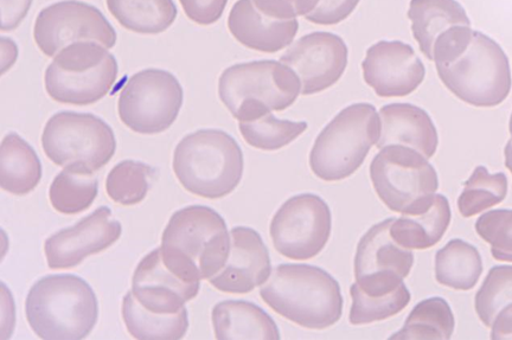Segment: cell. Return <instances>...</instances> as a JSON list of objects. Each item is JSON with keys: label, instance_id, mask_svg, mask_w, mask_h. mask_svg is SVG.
<instances>
[{"label": "cell", "instance_id": "cell-1", "mask_svg": "<svg viewBox=\"0 0 512 340\" xmlns=\"http://www.w3.org/2000/svg\"><path fill=\"white\" fill-rule=\"evenodd\" d=\"M230 249L224 218L206 205H190L171 216L162 235L163 260L179 277L209 280L221 271Z\"/></svg>", "mask_w": 512, "mask_h": 340}, {"label": "cell", "instance_id": "cell-2", "mask_svg": "<svg viewBox=\"0 0 512 340\" xmlns=\"http://www.w3.org/2000/svg\"><path fill=\"white\" fill-rule=\"evenodd\" d=\"M260 297L290 322L310 330H325L341 320V286L324 269L283 263L262 285Z\"/></svg>", "mask_w": 512, "mask_h": 340}, {"label": "cell", "instance_id": "cell-3", "mask_svg": "<svg viewBox=\"0 0 512 340\" xmlns=\"http://www.w3.org/2000/svg\"><path fill=\"white\" fill-rule=\"evenodd\" d=\"M28 323L46 340L85 339L99 318L95 292L74 274H54L38 280L25 300Z\"/></svg>", "mask_w": 512, "mask_h": 340}, {"label": "cell", "instance_id": "cell-4", "mask_svg": "<svg viewBox=\"0 0 512 340\" xmlns=\"http://www.w3.org/2000/svg\"><path fill=\"white\" fill-rule=\"evenodd\" d=\"M172 166L185 190L207 200H220L238 188L245 163L238 141L227 132L208 128L181 140Z\"/></svg>", "mask_w": 512, "mask_h": 340}, {"label": "cell", "instance_id": "cell-5", "mask_svg": "<svg viewBox=\"0 0 512 340\" xmlns=\"http://www.w3.org/2000/svg\"><path fill=\"white\" fill-rule=\"evenodd\" d=\"M302 93L296 73L284 63L264 60L235 64L221 75L219 95L236 120L285 111Z\"/></svg>", "mask_w": 512, "mask_h": 340}, {"label": "cell", "instance_id": "cell-6", "mask_svg": "<svg viewBox=\"0 0 512 340\" xmlns=\"http://www.w3.org/2000/svg\"><path fill=\"white\" fill-rule=\"evenodd\" d=\"M435 67L448 91L467 105L496 107L510 94L512 79L508 56L483 32L473 31L462 53Z\"/></svg>", "mask_w": 512, "mask_h": 340}, {"label": "cell", "instance_id": "cell-7", "mask_svg": "<svg viewBox=\"0 0 512 340\" xmlns=\"http://www.w3.org/2000/svg\"><path fill=\"white\" fill-rule=\"evenodd\" d=\"M381 133L380 114L370 104L339 112L319 133L310 153V168L325 182L347 179L361 168Z\"/></svg>", "mask_w": 512, "mask_h": 340}, {"label": "cell", "instance_id": "cell-8", "mask_svg": "<svg viewBox=\"0 0 512 340\" xmlns=\"http://www.w3.org/2000/svg\"><path fill=\"white\" fill-rule=\"evenodd\" d=\"M118 75V61L106 47L78 42L54 57L44 75V85L50 98L60 104L88 106L110 94Z\"/></svg>", "mask_w": 512, "mask_h": 340}, {"label": "cell", "instance_id": "cell-9", "mask_svg": "<svg viewBox=\"0 0 512 340\" xmlns=\"http://www.w3.org/2000/svg\"><path fill=\"white\" fill-rule=\"evenodd\" d=\"M42 146L55 165L95 173L110 163L117 140L112 127L96 115L66 111L48 120Z\"/></svg>", "mask_w": 512, "mask_h": 340}, {"label": "cell", "instance_id": "cell-10", "mask_svg": "<svg viewBox=\"0 0 512 340\" xmlns=\"http://www.w3.org/2000/svg\"><path fill=\"white\" fill-rule=\"evenodd\" d=\"M370 178L380 200L400 214L424 208L439 189L438 173L428 159L408 147H383L370 164Z\"/></svg>", "mask_w": 512, "mask_h": 340}, {"label": "cell", "instance_id": "cell-11", "mask_svg": "<svg viewBox=\"0 0 512 340\" xmlns=\"http://www.w3.org/2000/svg\"><path fill=\"white\" fill-rule=\"evenodd\" d=\"M183 99V88L174 74L146 69L127 80L119 96V117L133 132L163 133L177 120Z\"/></svg>", "mask_w": 512, "mask_h": 340}, {"label": "cell", "instance_id": "cell-12", "mask_svg": "<svg viewBox=\"0 0 512 340\" xmlns=\"http://www.w3.org/2000/svg\"><path fill=\"white\" fill-rule=\"evenodd\" d=\"M332 230L331 210L322 197L293 196L275 213L270 233L274 248L287 259L315 258L328 245Z\"/></svg>", "mask_w": 512, "mask_h": 340}, {"label": "cell", "instance_id": "cell-13", "mask_svg": "<svg viewBox=\"0 0 512 340\" xmlns=\"http://www.w3.org/2000/svg\"><path fill=\"white\" fill-rule=\"evenodd\" d=\"M394 218L375 224L358 242L355 256V284L351 288L369 295L390 294L405 287L414 265L411 249L393 239Z\"/></svg>", "mask_w": 512, "mask_h": 340}, {"label": "cell", "instance_id": "cell-14", "mask_svg": "<svg viewBox=\"0 0 512 340\" xmlns=\"http://www.w3.org/2000/svg\"><path fill=\"white\" fill-rule=\"evenodd\" d=\"M34 37L37 47L48 57L78 42H96L107 49L117 43V32L104 14L78 0H64L43 9L35 22Z\"/></svg>", "mask_w": 512, "mask_h": 340}, {"label": "cell", "instance_id": "cell-15", "mask_svg": "<svg viewBox=\"0 0 512 340\" xmlns=\"http://www.w3.org/2000/svg\"><path fill=\"white\" fill-rule=\"evenodd\" d=\"M408 18L421 53L435 64L454 59L472 37L470 18L457 0H412Z\"/></svg>", "mask_w": 512, "mask_h": 340}, {"label": "cell", "instance_id": "cell-16", "mask_svg": "<svg viewBox=\"0 0 512 340\" xmlns=\"http://www.w3.org/2000/svg\"><path fill=\"white\" fill-rule=\"evenodd\" d=\"M349 50L341 36L331 32L305 35L281 56L302 83V94L313 95L336 85L348 66Z\"/></svg>", "mask_w": 512, "mask_h": 340}, {"label": "cell", "instance_id": "cell-17", "mask_svg": "<svg viewBox=\"0 0 512 340\" xmlns=\"http://www.w3.org/2000/svg\"><path fill=\"white\" fill-rule=\"evenodd\" d=\"M123 233L121 223L108 207H100L75 226L48 237L44 253L50 269L78 267L88 256L110 248Z\"/></svg>", "mask_w": 512, "mask_h": 340}, {"label": "cell", "instance_id": "cell-18", "mask_svg": "<svg viewBox=\"0 0 512 340\" xmlns=\"http://www.w3.org/2000/svg\"><path fill=\"white\" fill-rule=\"evenodd\" d=\"M363 79L381 98L412 94L425 80L426 68L415 50L400 41L371 46L362 62Z\"/></svg>", "mask_w": 512, "mask_h": 340}, {"label": "cell", "instance_id": "cell-19", "mask_svg": "<svg viewBox=\"0 0 512 340\" xmlns=\"http://www.w3.org/2000/svg\"><path fill=\"white\" fill-rule=\"evenodd\" d=\"M270 252L256 230L236 227L230 232V249L221 271L209 279L216 290L247 294L271 277Z\"/></svg>", "mask_w": 512, "mask_h": 340}, {"label": "cell", "instance_id": "cell-20", "mask_svg": "<svg viewBox=\"0 0 512 340\" xmlns=\"http://www.w3.org/2000/svg\"><path fill=\"white\" fill-rule=\"evenodd\" d=\"M201 282H192L171 271L160 247L138 263L132 279V293L147 311L158 314L181 312L197 297Z\"/></svg>", "mask_w": 512, "mask_h": 340}, {"label": "cell", "instance_id": "cell-21", "mask_svg": "<svg viewBox=\"0 0 512 340\" xmlns=\"http://www.w3.org/2000/svg\"><path fill=\"white\" fill-rule=\"evenodd\" d=\"M228 28L242 46L274 54L290 46L299 23L297 19L281 21L267 16L256 8L253 0H238L230 11Z\"/></svg>", "mask_w": 512, "mask_h": 340}, {"label": "cell", "instance_id": "cell-22", "mask_svg": "<svg viewBox=\"0 0 512 340\" xmlns=\"http://www.w3.org/2000/svg\"><path fill=\"white\" fill-rule=\"evenodd\" d=\"M380 119L377 149L392 145L408 147L428 160L437 152V127L425 109L411 104H390L381 108Z\"/></svg>", "mask_w": 512, "mask_h": 340}, {"label": "cell", "instance_id": "cell-23", "mask_svg": "<svg viewBox=\"0 0 512 340\" xmlns=\"http://www.w3.org/2000/svg\"><path fill=\"white\" fill-rule=\"evenodd\" d=\"M211 320L219 340H279L274 319L265 310L246 300H226L216 304Z\"/></svg>", "mask_w": 512, "mask_h": 340}, {"label": "cell", "instance_id": "cell-24", "mask_svg": "<svg viewBox=\"0 0 512 340\" xmlns=\"http://www.w3.org/2000/svg\"><path fill=\"white\" fill-rule=\"evenodd\" d=\"M451 218L450 202L444 195H434L424 208L394 220L390 234L403 248L430 249L443 239Z\"/></svg>", "mask_w": 512, "mask_h": 340}, {"label": "cell", "instance_id": "cell-25", "mask_svg": "<svg viewBox=\"0 0 512 340\" xmlns=\"http://www.w3.org/2000/svg\"><path fill=\"white\" fill-rule=\"evenodd\" d=\"M42 179V164L37 153L17 133H9L0 149V185L12 195L30 194Z\"/></svg>", "mask_w": 512, "mask_h": 340}, {"label": "cell", "instance_id": "cell-26", "mask_svg": "<svg viewBox=\"0 0 512 340\" xmlns=\"http://www.w3.org/2000/svg\"><path fill=\"white\" fill-rule=\"evenodd\" d=\"M123 319L130 335L140 340H179L189 329L187 307L176 314L147 311L132 291L123 300Z\"/></svg>", "mask_w": 512, "mask_h": 340}, {"label": "cell", "instance_id": "cell-27", "mask_svg": "<svg viewBox=\"0 0 512 340\" xmlns=\"http://www.w3.org/2000/svg\"><path fill=\"white\" fill-rule=\"evenodd\" d=\"M111 15L121 27L143 35L168 30L177 18L174 0H106Z\"/></svg>", "mask_w": 512, "mask_h": 340}, {"label": "cell", "instance_id": "cell-28", "mask_svg": "<svg viewBox=\"0 0 512 340\" xmlns=\"http://www.w3.org/2000/svg\"><path fill=\"white\" fill-rule=\"evenodd\" d=\"M483 273L478 249L463 240H452L435 255V279L457 291H470Z\"/></svg>", "mask_w": 512, "mask_h": 340}, {"label": "cell", "instance_id": "cell-29", "mask_svg": "<svg viewBox=\"0 0 512 340\" xmlns=\"http://www.w3.org/2000/svg\"><path fill=\"white\" fill-rule=\"evenodd\" d=\"M456 319L450 304L435 297L420 301L409 313L405 325L389 339L447 340L451 339Z\"/></svg>", "mask_w": 512, "mask_h": 340}, {"label": "cell", "instance_id": "cell-30", "mask_svg": "<svg viewBox=\"0 0 512 340\" xmlns=\"http://www.w3.org/2000/svg\"><path fill=\"white\" fill-rule=\"evenodd\" d=\"M99 194V181L94 173L64 169L51 183L50 203L64 215H76L92 207Z\"/></svg>", "mask_w": 512, "mask_h": 340}, {"label": "cell", "instance_id": "cell-31", "mask_svg": "<svg viewBox=\"0 0 512 340\" xmlns=\"http://www.w3.org/2000/svg\"><path fill=\"white\" fill-rule=\"evenodd\" d=\"M158 171L136 160H124L108 173L106 191L111 200L125 207L143 202L149 194Z\"/></svg>", "mask_w": 512, "mask_h": 340}, {"label": "cell", "instance_id": "cell-32", "mask_svg": "<svg viewBox=\"0 0 512 340\" xmlns=\"http://www.w3.org/2000/svg\"><path fill=\"white\" fill-rule=\"evenodd\" d=\"M507 195V176L502 172L490 175L488 169L478 166L458 198L459 213L465 218L476 216L501 204Z\"/></svg>", "mask_w": 512, "mask_h": 340}, {"label": "cell", "instance_id": "cell-33", "mask_svg": "<svg viewBox=\"0 0 512 340\" xmlns=\"http://www.w3.org/2000/svg\"><path fill=\"white\" fill-rule=\"evenodd\" d=\"M241 136L248 145L262 151H278L307 130L306 121L279 120L272 113L241 121Z\"/></svg>", "mask_w": 512, "mask_h": 340}, {"label": "cell", "instance_id": "cell-34", "mask_svg": "<svg viewBox=\"0 0 512 340\" xmlns=\"http://www.w3.org/2000/svg\"><path fill=\"white\" fill-rule=\"evenodd\" d=\"M350 295L352 304L349 322L356 326L392 318L405 310L412 299L407 286L392 294L367 295L350 290Z\"/></svg>", "mask_w": 512, "mask_h": 340}, {"label": "cell", "instance_id": "cell-35", "mask_svg": "<svg viewBox=\"0 0 512 340\" xmlns=\"http://www.w3.org/2000/svg\"><path fill=\"white\" fill-rule=\"evenodd\" d=\"M512 305V266L490 269L476 294V312L486 327H491L499 312Z\"/></svg>", "mask_w": 512, "mask_h": 340}, {"label": "cell", "instance_id": "cell-36", "mask_svg": "<svg viewBox=\"0 0 512 340\" xmlns=\"http://www.w3.org/2000/svg\"><path fill=\"white\" fill-rule=\"evenodd\" d=\"M476 232L489 243L495 260L512 262V210H492L480 216Z\"/></svg>", "mask_w": 512, "mask_h": 340}, {"label": "cell", "instance_id": "cell-37", "mask_svg": "<svg viewBox=\"0 0 512 340\" xmlns=\"http://www.w3.org/2000/svg\"><path fill=\"white\" fill-rule=\"evenodd\" d=\"M256 8L265 15L281 21H290L298 16L309 15L320 0H253Z\"/></svg>", "mask_w": 512, "mask_h": 340}, {"label": "cell", "instance_id": "cell-38", "mask_svg": "<svg viewBox=\"0 0 512 340\" xmlns=\"http://www.w3.org/2000/svg\"><path fill=\"white\" fill-rule=\"evenodd\" d=\"M360 2L361 0H320L317 8L305 18L318 25H336L345 21Z\"/></svg>", "mask_w": 512, "mask_h": 340}, {"label": "cell", "instance_id": "cell-39", "mask_svg": "<svg viewBox=\"0 0 512 340\" xmlns=\"http://www.w3.org/2000/svg\"><path fill=\"white\" fill-rule=\"evenodd\" d=\"M185 15L192 22L200 25H211L219 21L228 0H179Z\"/></svg>", "mask_w": 512, "mask_h": 340}, {"label": "cell", "instance_id": "cell-40", "mask_svg": "<svg viewBox=\"0 0 512 340\" xmlns=\"http://www.w3.org/2000/svg\"><path fill=\"white\" fill-rule=\"evenodd\" d=\"M2 4V31H12L27 17L32 0H0Z\"/></svg>", "mask_w": 512, "mask_h": 340}, {"label": "cell", "instance_id": "cell-41", "mask_svg": "<svg viewBox=\"0 0 512 340\" xmlns=\"http://www.w3.org/2000/svg\"><path fill=\"white\" fill-rule=\"evenodd\" d=\"M491 338L496 340L512 339V305L504 307L491 325Z\"/></svg>", "mask_w": 512, "mask_h": 340}, {"label": "cell", "instance_id": "cell-42", "mask_svg": "<svg viewBox=\"0 0 512 340\" xmlns=\"http://www.w3.org/2000/svg\"><path fill=\"white\" fill-rule=\"evenodd\" d=\"M17 44L10 38L2 37V66L3 74L12 67L17 60Z\"/></svg>", "mask_w": 512, "mask_h": 340}, {"label": "cell", "instance_id": "cell-43", "mask_svg": "<svg viewBox=\"0 0 512 340\" xmlns=\"http://www.w3.org/2000/svg\"><path fill=\"white\" fill-rule=\"evenodd\" d=\"M504 156H505V166L509 169L512 175V141L509 140V143L507 146H505L504 150Z\"/></svg>", "mask_w": 512, "mask_h": 340}, {"label": "cell", "instance_id": "cell-44", "mask_svg": "<svg viewBox=\"0 0 512 340\" xmlns=\"http://www.w3.org/2000/svg\"><path fill=\"white\" fill-rule=\"evenodd\" d=\"M509 130H510V134H511V141H512V114H511V117H510Z\"/></svg>", "mask_w": 512, "mask_h": 340}]
</instances>
